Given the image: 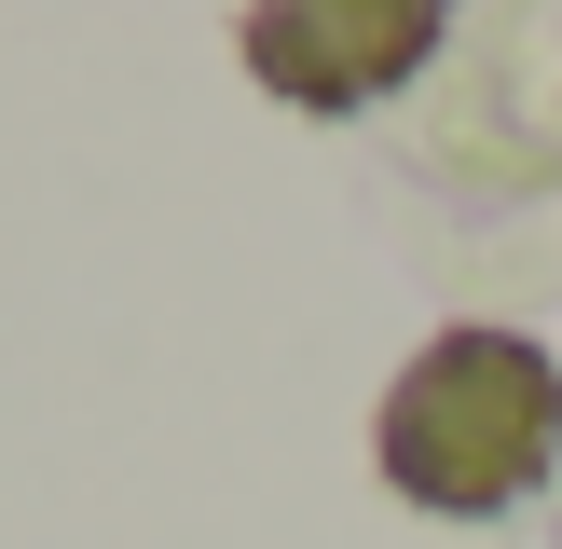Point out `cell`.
I'll list each match as a JSON object with an SVG mask.
<instances>
[{
	"label": "cell",
	"instance_id": "6da1fadb",
	"mask_svg": "<svg viewBox=\"0 0 562 549\" xmlns=\"http://www.w3.org/2000/svg\"><path fill=\"white\" fill-rule=\"evenodd\" d=\"M562 453V371L521 329H439L371 412V467L426 522H494L549 481Z\"/></svg>",
	"mask_w": 562,
	"mask_h": 549
},
{
	"label": "cell",
	"instance_id": "7a4b0ae2",
	"mask_svg": "<svg viewBox=\"0 0 562 549\" xmlns=\"http://www.w3.org/2000/svg\"><path fill=\"white\" fill-rule=\"evenodd\" d=\"M439 42V14L426 0H398V14H247V69L274 82V97H302V110H344V97H371V82H398L412 55Z\"/></svg>",
	"mask_w": 562,
	"mask_h": 549
}]
</instances>
